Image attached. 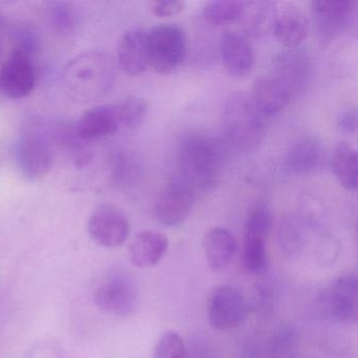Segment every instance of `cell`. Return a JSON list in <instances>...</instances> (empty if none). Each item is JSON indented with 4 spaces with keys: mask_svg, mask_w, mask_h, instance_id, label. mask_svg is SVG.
I'll list each match as a JSON object with an SVG mask.
<instances>
[{
    "mask_svg": "<svg viewBox=\"0 0 358 358\" xmlns=\"http://www.w3.org/2000/svg\"><path fill=\"white\" fill-rule=\"evenodd\" d=\"M224 163V150L219 141L210 136L189 135L178 150L179 179L194 192H206L217 184Z\"/></svg>",
    "mask_w": 358,
    "mask_h": 358,
    "instance_id": "cell-1",
    "label": "cell"
},
{
    "mask_svg": "<svg viewBox=\"0 0 358 358\" xmlns=\"http://www.w3.org/2000/svg\"><path fill=\"white\" fill-rule=\"evenodd\" d=\"M265 118L250 96L241 92L231 94L223 106L224 131L228 141L238 152H255L263 143Z\"/></svg>",
    "mask_w": 358,
    "mask_h": 358,
    "instance_id": "cell-2",
    "label": "cell"
},
{
    "mask_svg": "<svg viewBox=\"0 0 358 358\" xmlns=\"http://www.w3.org/2000/svg\"><path fill=\"white\" fill-rule=\"evenodd\" d=\"M150 66L159 74H171L187 55V37L179 24H163L148 32Z\"/></svg>",
    "mask_w": 358,
    "mask_h": 358,
    "instance_id": "cell-3",
    "label": "cell"
},
{
    "mask_svg": "<svg viewBox=\"0 0 358 358\" xmlns=\"http://www.w3.org/2000/svg\"><path fill=\"white\" fill-rule=\"evenodd\" d=\"M94 303L106 313L129 317L135 313L139 303L137 285L129 273L112 272L96 287Z\"/></svg>",
    "mask_w": 358,
    "mask_h": 358,
    "instance_id": "cell-4",
    "label": "cell"
},
{
    "mask_svg": "<svg viewBox=\"0 0 358 358\" xmlns=\"http://www.w3.org/2000/svg\"><path fill=\"white\" fill-rule=\"evenodd\" d=\"M271 211L266 205H257L247 217L243 234V262L248 271L259 274L268 266L267 238L271 231Z\"/></svg>",
    "mask_w": 358,
    "mask_h": 358,
    "instance_id": "cell-5",
    "label": "cell"
},
{
    "mask_svg": "<svg viewBox=\"0 0 358 358\" xmlns=\"http://www.w3.org/2000/svg\"><path fill=\"white\" fill-rule=\"evenodd\" d=\"M320 305L322 314L332 322H357L358 284L355 274H345L332 280L322 290Z\"/></svg>",
    "mask_w": 358,
    "mask_h": 358,
    "instance_id": "cell-6",
    "label": "cell"
},
{
    "mask_svg": "<svg viewBox=\"0 0 358 358\" xmlns=\"http://www.w3.org/2000/svg\"><path fill=\"white\" fill-rule=\"evenodd\" d=\"M311 12L318 37L331 41L349 30L355 20L356 3L351 0H315Z\"/></svg>",
    "mask_w": 358,
    "mask_h": 358,
    "instance_id": "cell-7",
    "label": "cell"
},
{
    "mask_svg": "<svg viewBox=\"0 0 358 358\" xmlns=\"http://www.w3.org/2000/svg\"><path fill=\"white\" fill-rule=\"evenodd\" d=\"M196 192L179 178L165 186L155 203L154 215L165 227L181 225L189 217L196 202Z\"/></svg>",
    "mask_w": 358,
    "mask_h": 358,
    "instance_id": "cell-8",
    "label": "cell"
},
{
    "mask_svg": "<svg viewBox=\"0 0 358 358\" xmlns=\"http://www.w3.org/2000/svg\"><path fill=\"white\" fill-rule=\"evenodd\" d=\"M87 231L100 246L118 248L129 238L131 225L121 209L113 205H100L90 217Z\"/></svg>",
    "mask_w": 358,
    "mask_h": 358,
    "instance_id": "cell-9",
    "label": "cell"
},
{
    "mask_svg": "<svg viewBox=\"0 0 358 358\" xmlns=\"http://www.w3.org/2000/svg\"><path fill=\"white\" fill-rule=\"evenodd\" d=\"M35 87V71L28 53L13 50L0 66V93L11 99H22Z\"/></svg>",
    "mask_w": 358,
    "mask_h": 358,
    "instance_id": "cell-10",
    "label": "cell"
},
{
    "mask_svg": "<svg viewBox=\"0 0 358 358\" xmlns=\"http://www.w3.org/2000/svg\"><path fill=\"white\" fill-rule=\"evenodd\" d=\"M207 312L209 324L215 330H231L240 326L246 318V301L236 288L219 287L209 297Z\"/></svg>",
    "mask_w": 358,
    "mask_h": 358,
    "instance_id": "cell-11",
    "label": "cell"
},
{
    "mask_svg": "<svg viewBox=\"0 0 358 358\" xmlns=\"http://www.w3.org/2000/svg\"><path fill=\"white\" fill-rule=\"evenodd\" d=\"M272 76L288 92L291 98L305 92L312 76L309 58L296 50H289L274 59Z\"/></svg>",
    "mask_w": 358,
    "mask_h": 358,
    "instance_id": "cell-12",
    "label": "cell"
},
{
    "mask_svg": "<svg viewBox=\"0 0 358 358\" xmlns=\"http://www.w3.org/2000/svg\"><path fill=\"white\" fill-rule=\"evenodd\" d=\"M220 52L225 70L230 76L243 78L252 71L255 64L252 45L241 33L224 32L220 39Z\"/></svg>",
    "mask_w": 358,
    "mask_h": 358,
    "instance_id": "cell-13",
    "label": "cell"
},
{
    "mask_svg": "<svg viewBox=\"0 0 358 358\" xmlns=\"http://www.w3.org/2000/svg\"><path fill=\"white\" fill-rule=\"evenodd\" d=\"M15 159L24 177L38 180L49 173L53 156L51 148L41 138L27 136L16 144Z\"/></svg>",
    "mask_w": 358,
    "mask_h": 358,
    "instance_id": "cell-14",
    "label": "cell"
},
{
    "mask_svg": "<svg viewBox=\"0 0 358 358\" xmlns=\"http://www.w3.org/2000/svg\"><path fill=\"white\" fill-rule=\"evenodd\" d=\"M272 33L287 49L296 50L308 36L305 13L294 3H284L278 7Z\"/></svg>",
    "mask_w": 358,
    "mask_h": 358,
    "instance_id": "cell-15",
    "label": "cell"
},
{
    "mask_svg": "<svg viewBox=\"0 0 358 358\" xmlns=\"http://www.w3.org/2000/svg\"><path fill=\"white\" fill-rule=\"evenodd\" d=\"M118 60L121 69L131 76L145 72L150 66L148 31L134 29L124 33L119 43Z\"/></svg>",
    "mask_w": 358,
    "mask_h": 358,
    "instance_id": "cell-16",
    "label": "cell"
},
{
    "mask_svg": "<svg viewBox=\"0 0 358 358\" xmlns=\"http://www.w3.org/2000/svg\"><path fill=\"white\" fill-rule=\"evenodd\" d=\"M324 146L314 136L297 139L289 148L285 159L286 169L293 175L307 176L322 165Z\"/></svg>",
    "mask_w": 358,
    "mask_h": 358,
    "instance_id": "cell-17",
    "label": "cell"
},
{
    "mask_svg": "<svg viewBox=\"0 0 358 358\" xmlns=\"http://www.w3.org/2000/svg\"><path fill=\"white\" fill-rule=\"evenodd\" d=\"M203 248L209 267L213 271H221L229 265L238 252V240L226 228H211L205 234Z\"/></svg>",
    "mask_w": 358,
    "mask_h": 358,
    "instance_id": "cell-18",
    "label": "cell"
},
{
    "mask_svg": "<svg viewBox=\"0 0 358 358\" xmlns=\"http://www.w3.org/2000/svg\"><path fill=\"white\" fill-rule=\"evenodd\" d=\"M169 245V238L162 232H140L129 245V259L137 267H154L164 257Z\"/></svg>",
    "mask_w": 358,
    "mask_h": 358,
    "instance_id": "cell-19",
    "label": "cell"
},
{
    "mask_svg": "<svg viewBox=\"0 0 358 358\" xmlns=\"http://www.w3.org/2000/svg\"><path fill=\"white\" fill-rule=\"evenodd\" d=\"M250 97L265 117L282 112L291 100L288 92L273 76H262L255 79Z\"/></svg>",
    "mask_w": 358,
    "mask_h": 358,
    "instance_id": "cell-20",
    "label": "cell"
},
{
    "mask_svg": "<svg viewBox=\"0 0 358 358\" xmlns=\"http://www.w3.org/2000/svg\"><path fill=\"white\" fill-rule=\"evenodd\" d=\"M119 129L113 106H96L80 117L76 133L80 139L91 141L113 135Z\"/></svg>",
    "mask_w": 358,
    "mask_h": 358,
    "instance_id": "cell-21",
    "label": "cell"
},
{
    "mask_svg": "<svg viewBox=\"0 0 358 358\" xmlns=\"http://www.w3.org/2000/svg\"><path fill=\"white\" fill-rule=\"evenodd\" d=\"M332 171L345 189L354 192L358 185V156L355 148L348 142H339L332 154Z\"/></svg>",
    "mask_w": 358,
    "mask_h": 358,
    "instance_id": "cell-22",
    "label": "cell"
},
{
    "mask_svg": "<svg viewBox=\"0 0 358 358\" xmlns=\"http://www.w3.org/2000/svg\"><path fill=\"white\" fill-rule=\"evenodd\" d=\"M278 5L270 1L246 3L242 20L245 31L251 36L259 37L272 32Z\"/></svg>",
    "mask_w": 358,
    "mask_h": 358,
    "instance_id": "cell-23",
    "label": "cell"
},
{
    "mask_svg": "<svg viewBox=\"0 0 358 358\" xmlns=\"http://www.w3.org/2000/svg\"><path fill=\"white\" fill-rule=\"evenodd\" d=\"M244 1L236 0H217L207 3L203 8V15L209 24L226 26L241 20L244 13Z\"/></svg>",
    "mask_w": 358,
    "mask_h": 358,
    "instance_id": "cell-24",
    "label": "cell"
},
{
    "mask_svg": "<svg viewBox=\"0 0 358 358\" xmlns=\"http://www.w3.org/2000/svg\"><path fill=\"white\" fill-rule=\"evenodd\" d=\"M113 106L119 127L134 129L139 127L148 114L145 100L136 96H129Z\"/></svg>",
    "mask_w": 358,
    "mask_h": 358,
    "instance_id": "cell-25",
    "label": "cell"
},
{
    "mask_svg": "<svg viewBox=\"0 0 358 358\" xmlns=\"http://www.w3.org/2000/svg\"><path fill=\"white\" fill-rule=\"evenodd\" d=\"M154 358H188L183 338L175 331L163 333L155 345Z\"/></svg>",
    "mask_w": 358,
    "mask_h": 358,
    "instance_id": "cell-26",
    "label": "cell"
},
{
    "mask_svg": "<svg viewBox=\"0 0 358 358\" xmlns=\"http://www.w3.org/2000/svg\"><path fill=\"white\" fill-rule=\"evenodd\" d=\"M26 358H64V354L56 341L45 339L35 343Z\"/></svg>",
    "mask_w": 358,
    "mask_h": 358,
    "instance_id": "cell-27",
    "label": "cell"
},
{
    "mask_svg": "<svg viewBox=\"0 0 358 358\" xmlns=\"http://www.w3.org/2000/svg\"><path fill=\"white\" fill-rule=\"evenodd\" d=\"M150 8L152 13L157 17H173L185 10L186 3L179 0H158L152 1Z\"/></svg>",
    "mask_w": 358,
    "mask_h": 358,
    "instance_id": "cell-28",
    "label": "cell"
},
{
    "mask_svg": "<svg viewBox=\"0 0 358 358\" xmlns=\"http://www.w3.org/2000/svg\"><path fill=\"white\" fill-rule=\"evenodd\" d=\"M337 127L343 133L354 135L357 131V113L354 108H345L337 117Z\"/></svg>",
    "mask_w": 358,
    "mask_h": 358,
    "instance_id": "cell-29",
    "label": "cell"
},
{
    "mask_svg": "<svg viewBox=\"0 0 358 358\" xmlns=\"http://www.w3.org/2000/svg\"><path fill=\"white\" fill-rule=\"evenodd\" d=\"M3 15H1V12H0V24H3Z\"/></svg>",
    "mask_w": 358,
    "mask_h": 358,
    "instance_id": "cell-30",
    "label": "cell"
},
{
    "mask_svg": "<svg viewBox=\"0 0 358 358\" xmlns=\"http://www.w3.org/2000/svg\"><path fill=\"white\" fill-rule=\"evenodd\" d=\"M0 58H1V45H0Z\"/></svg>",
    "mask_w": 358,
    "mask_h": 358,
    "instance_id": "cell-31",
    "label": "cell"
}]
</instances>
